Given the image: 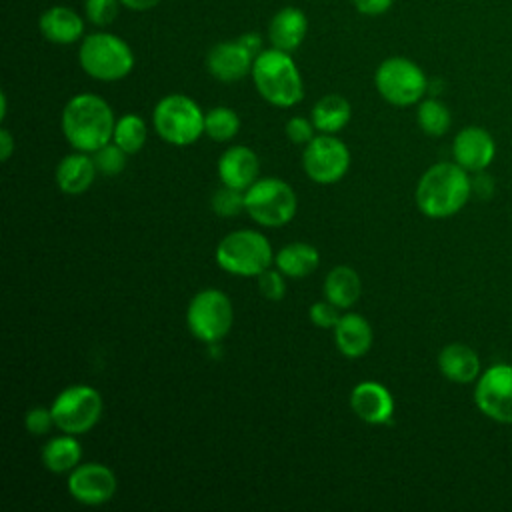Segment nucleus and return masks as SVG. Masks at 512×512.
Here are the masks:
<instances>
[{
  "label": "nucleus",
  "mask_w": 512,
  "mask_h": 512,
  "mask_svg": "<svg viewBox=\"0 0 512 512\" xmlns=\"http://www.w3.org/2000/svg\"><path fill=\"white\" fill-rule=\"evenodd\" d=\"M284 274L276 268H266L262 274L256 276V282H258V290L260 294L266 298V300H272V302H278L284 298L286 294V282H284Z\"/></svg>",
  "instance_id": "2f4dec72"
},
{
  "label": "nucleus",
  "mask_w": 512,
  "mask_h": 512,
  "mask_svg": "<svg viewBox=\"0 0 512 512\" xmlns=\"http://www.w3.org/2000/svg\"><path fill=\"white\" fill-rule=\"evenodd\" d=\"M360 292L362 282L352 266H334L324 278V298L340 310H348L350 306H354L360 298Z\"/></svg>",
  "instance_id": "5701e85b"
},
{
  "label": "nucleus",
  "mask_w": 512,
  "mask_h": 512,
  "mask_svg": "<svg viewBox=\"0 0 512 512\" xmlns=\"http://www.w3.org/2000/svg\"><path fill=\"white\" fill-rule=\"evenodd\" d=\"M250 74L258 94L272 106L290 108L304 96V82L290 52L262 50L254 58Z\"/></svg>",
  "instance_id": "7ed1b4c3"
},
{
  "label": "nucleus",
  "mask_w": 512,
  "mask_h": 512,
  "mask_svg": "<svg viewBox=\"0 0 512 512\" xmlns=\"http://www.w3.org/2000/svg\"><path fill=\"white\" fill-rule=\"evenodd\" d=\"M298 208L292 186L280 178H258L244 190V210L248 216L266 228H280L288 224Z\"/></svg>",
  "instance_id": "0eeeda50"
},
{
  "label": "nucleus",
  "mask_w": 512,
  "mask_h": 512,
  "mask_svg": "<svg viewBox=\"0 0 512 512\" xmlns=\"http://www.w3.org/2000/svg\"><path fill=\"white\" fill-rule=\"evenodd\" d=\"M126 8L130 10H136V12H142V10H150L154 8L160 0H120Z\"/></svg>",
  "instance_id": "ea45409f"
},
{
  "label": "nucleus",
  "mask_w": 512,
  "mask_h": 512,
  "mask_svg": "<svg viewBox=\"0 0 512 512\" xmlns=\"http://www.w3.org/2000/svg\"><path fill=\"white\" fill-rule=\"evenodd\" d=\"M40 32L48 42L72 44L84 32V22L78 12L68 6H52L40 16Z\"/></svg>",
  "instance_id": "4be33fe9"
},
{
  "label": "nucleus",
  "mask_w": 512,
  "mask_h": 512,
  "mask_svg": "<svg viewBox=\"0 0 512 512\" xmlns=\"http://www.w3.org/2000/svg\"><path fill=\"white\" fill-rule=\"evenodd\" d=\"M212 210L222 216V218H232L238 216L244 210V190L230 188V186H220L214 196H212Z\"/></svg>",
  "instance_id": "c756f323"
},
{
  "label": "nucleus",
  "mask_w": 512,
  "mask_h": 512,
  "mask_svg": "<svg viewBox=\"0 0 512 512\" xmlns=\"http://www.w3.org/2000/svg\"><path fill=\"white\" fill-rule=\"evenodd\" d=\"M148 136V128L142 116L124 114L116 120L112 142L118 144L126 154H136L144 148Z\"/></svg>",
  "instance_id": "bb28decb"
},
{
  "label": "nucleus",
  "mask_w": 512,
  "mask_h": 512,
  "mask_svg": "<svg viewBox=\"0 0 512 512\" xmlns=\"http://www.w3.org/2000/svg\"><path fill=\"white\" fill-rule=\"evenodd\" d=\"M254 56L240 40L218 42L206 56L208 72L220 82H236L252 72Z\"/></svg>",
  "instance_id": "dca6fc26"
},
{
  "label": "nucleus",
  "mask_w": 512,
  "mask_h": 512,
  "mask_svg": "<svg viewBox=\"0 0 512 512\" xmlns=\"http://www.w3.org/2000/svg\"><path fill=\"white\" fill-rule=\"evenodd\" d=\"M416 120H418L420 130L428 136H442L448 132V128L452 124L448 106L436 98L420 100L418 110H416Z\"/></svg>",
  "instance_id": "c85d7f7f"
},
{
  "label": "nucleus",
  "mask_w": 512,
  "mask_h": 512,
  "mask_svg": "<svg viewBox=\"0 0 512 512\" xmlns=\"http://www.w3.org/2000/svg\"><path fill=\"white\" fill-rule=\"evenodd\" d=\"M126 156L128 154L118 144L108 142L106 146L98 148L92 158L98 172H102L104 176H118L126 168Z\"/></svg>",
  "instance_id": "7c9ffc66"
},
{
  "label": "nucleus",
  "mask_w": 512,
  "mask_h": 512,
  "mask_svg": "<svg viewBox=\"0 0 512 512\" xmlns=\"http://www.w3.org/2000/svg\"><path fill=\"white\" fill-rule=\"evenodd\" d=\"M82 460V446L74 434L50 438L42 448V464L54 474H70Z\"/></svg>",
  "instance_id": "393cba45"
},
{
  "label": "nucleus",
  "mask_w": 512,
  "mask_h": 512,
  "mask_svg": "<svg viewBox=\"0 0 512 512\" xmlns=\"http://www.w3.org/2000/svg\"><path fill=\"white\" fill-rule=\"evenodd\" d=\"M116 474L100 462L78 464L68 476L70 496L86 506H100L116 494Z\"/></svg>",
  "instance_id": "ddd939ff"
},
{
  "label": "nucleus",
  "mask_w": 512,
  "mask_h": 512,
  "mask_svg": "<svg viewBox=\"0 0 512 512\" xmlns=\"http://www.w3.org/2000/svg\"><path fill=\"white\" fill-rule=\"evenodd\" d=\"M120 0H86V16L96 26H106L118 16Z\"/></svg>",
  "instance_id": "473e14b6"
},
{
  "label": "nucleus",
  "mask_w": 512,
  "mask_h": 512,
  "mask_svg": "<svg viewBox=\"0 0 512 512\" xmlns=\"http://www.w3.org/2000/svg\"><path fill=\"white\" fill-rule=\"evenodd\" d=\"M274 264L288 278H306L318 268L320 254L308 242H290L276 252Z\"/></svg>",
  "instance_id": "b1692460"
},
{
  "label": "nucleus",
  "mask_w": 512,
  "mask_h": 512,
  "mask_svg": "<svg viewBox=\"0 0 512 512\" xmlns=\"http://www.w3.org/2000/svg\"><path fill=\"white\" fill-rule=\"evenodd\" d=\"M374 84L378 94L394 106H412L420 102L428 90L424 70L404 56H392L380 62Z\"/></svg>",
  "instance_id": "9d476101"
},
{
  "label": "nucleus",
  "mask_w": 512,
  "mask_h": 512,
  "mask_svg": "<svg viewBox=\"0 0 512 512\" xmlns=\"http://www.w3.org/2000/svg\"><path fill=\"white\" fill-rule=\"evenodd\" d=\"M60 126L64 138L74 150L94 154L98 148L112 142L116 118L102 96L82 92L66 102Z\"/></svg>",
  "instance_id": "f257e3e1"
},
{
  "label": "nucleus",
  "mask_w": 512,
  "mask_h": 512,
  "mask_svg": "<svg viewBox=\"0 0 512 512\" xmlns=\"http://www.w3.org/2000/svg\"><path fill=\"white\" fill-rule=\"evenodd\" d=\"M372 326L370 322L356 312H348L340 316L338 324L334 326V342L336 348L346 358H362L372 346Z\"/></svg>",
  "instance_id": "aec40b11"
},
{
  "label": "nucleus",
  "mask_w": 512,
  "mask_h": 512,
  "mask_svg": "<svg viewBox=\"0 0 512 512\" xmlns=\"http://www.w3.org/2000/svg\"><path fill=\"white\" fill-rule=\"evenodd\" d=\"M238 40L246 46V50H248L254 58L262 52V38H260L258 34H244V36H240Z\"/></svg>",
  "instance_id": "58836bf2"
},
{
  "label": "nucleus",
  "mask_w": 512,
  "mask_h": 512,
  "mask_svg": "<svg viewBox=\"0 0 512 512\" xmlns=\"http://www.w3.org/2000/svg\"><path fill=\"white\" fill-rule=\"evenodd\" d=\"M392 4H394V0H354L356 10L366 16H380L386 10H390Z\"/></svg>",
  "instance_id": "e433bc0d"
},
{
  "label": "nucleus",
  "mask_w": 512,
  "mask_h": 512,
  "mask_svg": "<svg viewBox=\"0 0 512 512\" xmlns=\"http://www.w3.org/2000/svg\"><path fill=\"white\" fill-rule=\"evenodd\" d=\"M274 252L268 238L252 228H242L226 234L216 246V264L242 278H256L274 262Z\"/></svg>",
  "instance_id": "20e7f679"
},
{
  "label": "nucleus",
  "mask_w": 512,
  "mask_h": 512,
  "mask_svg": "<svg viewBox=\"0 0 512 512\" xmlns=\"http://www.w3.org/2000/svg\"><path fill=\"white\" fill-rule=\"evenodd\" d=\"M438 368L446 380L454 384H470L480 376V358L468 344L452 342L440 350Z\"/></svg>",
  "instance_id": "6ab92c4d"
},
{
  "label": "nucleus",
  "mask_w": 512,
  "mask_h": 512,
  "mask_svg": "<svg viewBox=\"0 0 512 512\" xmlns=\"http://www.w3.org/2000/svg\"><path fill=\"white\" fill-rule=\"evenodd\" d=\"M14 152V140L10 136V132L6 128L0 130V158L2 162H6Z\"/></svg>",
  "instance_id": "4c0bfd02"
},
{
  "label": "nucleus",
  "mask_w": 512,
  "mask_h": 512,
  "mask_svg": "<svg viewBox=\"0 0 512 512\" xmlns=\"http://www.w3.org/2000/svg\"><path fill=\"white\" fill-rule=\"evenodd\" d=\"M496 154L494 138L488 130L480 126L462 128L452 142L454 162L468 172H482L490 166Z\"/></svg>",
  "instance_id": "4468645a"
},
{
  "label": "nucleus",
  "mask_w": 512,
  "mask_h": 512,
  "mask_svg": "<svg viewBox=\"0 0 512 512\" xmlns=\"http://www.w3.org/2000/svg\"><path fill=\"white\" fill-rule=\"evenodd\" d=\"M478 410L500 424H512V364H492L480 372L474 386Z\"/></svg>",
  "instance_id": "f8f14e48"
},
{
  "label": "nucleus",
  "mask_w": 512,
  "mask_h": 512,
  "mask_svg": "<svg viewBox=\"0 0 512 512\" xmlns=\"http://www.w3.org/2000/svg\"><path fill=\"white\" fill-rule=\"evenodd\" d=\"M52 426H56V424H54V416H52L50 408L34 406L24 416V428L32 436H44V434L50 432Z\"/></svg>",
  "instance_id": "72a5a7b5"
},
{
  "label": "nucleus",
  "mask_w": 512,
  "mask_h": 512,
  "mask_svg": "<svg viewBox=\"0 0 512 512\" xmlns=\"http://www.w3.org/2000/svg\"><path fill=\"white\" fill-rule=\"evenodd\" d=\"M240 130V116L228 106H214L204 116V134L214 142H230Z\"/></svg>",
  "instance_id": "cd10ccee"
},
{
  "label": "nucleus",
  "mask_w": 512,
  "mask_h": 512,
  "mask_svg": "<svg viewBox=\"0 0 512 512\" xmlns=\"http://www.w3.org/2000/svg\"><path fill=\"white\" fill-rule=\"evenodd\" d=\"M202 108L186 94H168L156 102L152 124L156 134L172 146H190L204 134Z\"/></svg>",
  "instance_id": "423d86ee"
},
{
  "label": "nucleus",
  "mask_w": 512,
  "mask_h": 512,
  "mask_svg": "<svg viewBox=\"0 0 512 512\" xmlns=\"http://www.w3.org/2000/svg\"><path fill=\"white\" fill-rule=\"evenodd\" d=\"M308 30V20L302 10L294 6H286L274 14L268 26V38L272 42V48L292 52L296 50Z\"/></svg>",
  "instance_id": "412c9836"
},
{
  "label": "nucleus",
  "mask_w": 512,
  "mask_h": 512,
  "mask_svg": "<svg viewBox=\"0 0 512 512\" xmlns=\"http://www.w3.org/2000/svg\"><path fill=\"white\" fill-rule=\"evenodd\" d=\"M314 130H316L314 122L304 116H292L284 126L288 140L292 144H300V146H306L314 138Z\"/></svg>",
  "instance_id": "c9c22d12"
},
{
  "label": "nucleus",
  "mask_w": 512,
  "mask_h": 512,
  "mask_svg": "<svg viewBox=\"0 0 512 512\" xmlns=\"http://www.w3.org/2000/svg\"><path fill=\"white\" fill-rule=\"evenodd\" d=\"M50 410L60 432L80 436L98 424L104 404L96 388L88 384H72L58 392Z\"/></svg>",
  "instance_id": "1a4fd4ad"
},
{
  "label": "nucleus",
  "mask_w": 512,
  "mask_h": 512,
  "mask_svg": "<svg viewBox=\"0 0 512 512\" xmlns=\"http://www.w3.org/2000/svg\"><path fill=\"white\" fill-rule=\"evenodd\" d=\"M234 322L230 298L218 288L196 292L186 308V326L194 338L204 344H218L228 336Z\"/></svg>",
  "instance_id": "6e6552de"
},
{
  "label": "nucleus",
  "mask_w": 512,
  "mask_h": 512,
  "mask_svg": "<svg viewBox=\"0 0 512 512\" xmlns=\"http://www.w3.org/2000/svg\"><path fill=\"white\" fill-rule=\"evenodd\" d=\"M96 172L98 168L94 164V158L88 156V152L74 150L72 154L64 156L58 162L54 178L60 192L68 196H78V194H84L94 184Z\"/></svg>",
  "instance_id": "a211bd4d"
},
{
  "label": "nucleus",
  "mask_w": 512,
  "mask_h": 512,
  "mask_svg": "<svg viewBox=\"0 0 512 512\" xmlns=\"http://www.w3.org/2000/svg\"><path fill=\"white\" fill-rule=\"evenodd\" d=\"M310 320L314 326L318 328H334L340 320V308L334 306L332 302H328L326 298L324 300H318L310 306Z\"/></svg>",
  "instance_id": "f704fd0d"
},
{
  "label": "nucleus",
  "mask_w": 512,
  "mask_h": 512,
  "mask_svg": "<svg viewBox=\"0 0 512 512\" xmlns=\"http://www.w3.org/2000/svg\"><path fill=\"white\" fill-rule=\"evenodd\" d=\"M350 408L362 422L380 426L392 420L394 398L384 384L376 380H364L352 388Z\"/></svg>",
  "instance_id": "2eb2a0df"
},
{
  "label": "nucleus",
  "mask_w": 512,
  "mask_h": 512,
  "mask_svg": "<svg viewBox=\"0 0 512 512\" xmlns=\"http://www.w3.org/2000/svg\"><path fill=\"white\" fill-rule=\"evenodd\" d=\"M302 168L316 184H334L350 168V150L336 134L314 136L302 152Z\"/></svg>",
  "instance_id": "9b49d317"
},
{
  "label": "nucleus",
  "mask_w": 512,
  "mask_h": 512,
  "mask_svg": "<svg viewBox=\"0 0 512 512\" xmlns=\"http://www.w3.org/2000/svg\"><path fill=\"white\" fill-rule=\"evenodd\" d=\"M78 62L90 78L100 82H116L132 72L134 54L120 36L96 32L82 40Z\"/></svg>",
  "instance_id": "39448f33"
},
{
  "label": "nucleus",
  "mask_w": 512,
  "mask_h": 512,
  "mask_svg": "<svg viewBox=\"0 0 512 512\" xmlns=\"http://www.w3.org/2000/svg\"><path fill=\"white\" fill-rule=\"evenodd\" d=\"M472 196L468 170L456 162L432 164L416 184V206L428 218H448L464 208Z\"/></svg>",
  "instance_id": "f03ea898"
},
{
  "label": "nucleus",
  "mask_w": 512,
  "mask_h": 512,
  "mask_svg": "<svg viewBox=\"0 0 512 512\" xmlns=\"http://www.w3.org/2000/svg\"><path fill=\"white\" fill-rule=\"evenodd\" d=\"M216 170L224 186L246 190L258 180L260 160L252 148L234 144L220 154Z\"/></svg>",
  "instance_id": "f3484780"
},
{
  "label": "nucleus",
  "mask_w": 512,
  "mask_h": 512,
  "mask_svg": "<svg viewBox=\"0 0 512 512\" xmlns=\"http://www.w3.org/2000/svg\"><path fill=\"white\" fill-rule=\"evenodd\" d=\"M352 118L350 102L340 94H326L314 106L310 120L320 134H338Z\"/></svg>",
  "instance_id": "a878e982"
}]
</instances>
